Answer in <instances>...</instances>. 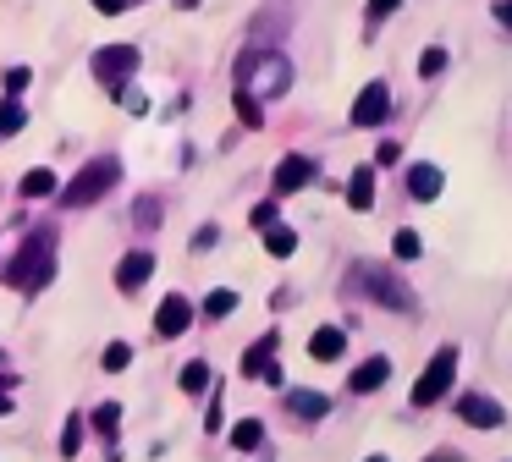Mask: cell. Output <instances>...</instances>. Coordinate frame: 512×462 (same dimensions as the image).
Here are the masks:
<instances>
[{"instance_id": "cell-1", "label": "cell", "mask_w": 512, "mask_h": 462, "mask_svg": "<svg viewBox=\"0 0 512 462\" xmlns=\"http://www.w3.org/2000/svg\"><path fill=\"white\" fill-rule=\"evenodd\" d=\"M6 286H17V292H45L50 275H56V231L50 226H34L23 237V248L12 253V264H6Z\"/></svg>"}, {"instance_id": "cell-2", "label": "cell", "mask_w": 512, "mask_h": 462, "mask_svg": "<svg viewBox=\"0 0 512 462\" xmlns=\"http://www.w3.org/2000/svg\"><path fill=\"white\" fill-rule=\"evenodd\" d=\"M237 88L248 99H281L292 88V61L281 50H248L237 61Z\"/></svg>"}, {"instance_id": "cell-3", "label": "cell", "mask_w": 512, "mask_h": 462, "mask_svg": "<svg viewBox=\"0 0 512 462\" xmlns=\"http://www.w3.org/2000/svg\"><path fill=\"white\" fill-rule=\"evenodd\" d=\"M122 182V165H116V154H105V160H89L83 165L78 176H72L67 187H61V209H89V204H100L105 193H111V187Z\"/></svg>"}, {"instance_id": "cell-4", "label": "cell", "mask_w": 512, "mask_h": 462, "mask_svg": "<svg viewBox=\"0 0 512 462\" xmlns=\"http://www.w3.org/2000/svg\"><path fill=\"white\" fill-rule=\"evenodd\" d=\"M353 281L364 286V292L375 297L380 308H391V314H408V308H413V292H408V286H402L397 275L386 270V264H358Z\"/></svg>"}, {"instance_id": "cell-5", "label": "cell", "mask_w": 512, "mask_h": 462, "mask_svg": "<svg viewBox=\"0 0 512 462\" xmlns=\"http://www.w3.org/2000/svg\"><path fill=\"white\" fill-rule=\"evenodd\" d=\"M452 380H457V347H435V358L424 363L419 385H413V402H419V407H435L446 391H452Z\"/></svg>"}, {"instance_id": "cell-6", "label": "cell", "mask_w": 512, "mask_h": 462, "mask_svg": "<svg viewBox=\"0 0 512 462\" xmlns=\"http://www.w3.org/2000/svg\"><path fill=\"white\" fill-rule=\"evenodd\" d=\"M138 44H105V50H94V77H100L105 88H122V83H133V72H138Z\"/></svg>"}, {"instance_id": "cell-7", "label": "cell", "mask_w": 512, "mask_h": 462, "mask_svg": "<svg viewBox=\"0 0 512 462\" xmlns=\"http://www.w3.org/2000/svg\"><path fill=\"white\" fill-rule=\"evenodd\" d=\"M457 418L474 424V429H501L507 424V407H501L496 396H485V391H468V396H457Z\"/></svg>"}, {"instance_id": "cell-8", "label": "cell", "mask_w": 512, "mask_h": 462, "mask_svg": "<svg viewBox=\"0 0 512 462\" xmlns=\"http://www.w3.org/2000/svg\"><path fill=\"white\" fill-rule=\"evenodd\" d=\"M391 116V88L386 83H364V94L353 99V127H380Z\"/></svg>"}, {"instance_id": "cell-9", "label": "cell", "mask_w": 512, "mask_h": 462, "mask_svg": "<svg viewBox=\"0 0 512 462\" xmlns=\"http://www.w3.org/2000/svg\"><path fill=\"white\" fill-rule=\"evenodd\" d=\"M188 325H193V303H188V297L171 292L166 303L155 308V336H166V341H171V336H182Z\"/></svg>"}, {"instance_id": "cell-10", "label": "cell", "mask_w": 512, "mask_h": 462, "mask_svg": "<svg viewBox=\"0 0 512 462\" xmlns=\"http://www.w3.org/2000/svg\"><path fill=\"white\" fill-rule=\"evenodd\" d=\"M314 176H320V171H314V165L303 160V154H287V160H281L276 171H270V182H276V198H281V193H298V187H309Z\"/></svg>"}, {"instance_id": "cell-11", "label": "cell", "mask_w": 512, "mask_h": 462, "mask_svg": "<svg viewBox=\"0 0 512 462\" xmlns=\"http://www.w3.org/2000/svg\"><path fill=\"white\" fill-rule=\"evenodd\" d=\"M402 182H408V193L419 198V204H430V198L446 187V176H441V165L419 160V165H408V171H402Z\"/></svg>"}, {"instance_id": "cell-12", "label": "cell", "mask_w": 512, "mask_h": 462, "mask_svg": "<svg viewBox=\"0 0 512 462\" xmlns=\"http://www.w3.org/2000/svg\"><path fill=\"white\" fill-rule=\"evenodd\" d=\"M149 275H155V253H127L122 264H116V286H122V292H138V286L149 281Z\"/></svg>"}, {"instance_id": "cell-13", "label": "cell", "mask_w": 512, "mask_h": 462, "mask_svg": "<svg viewBox=\"0 0 512 462\" xmlns=\"http://www.w3.org/2000/svg\"><path fill=\"white\" fill-rule=\"evenodd\" d=\"M386 380H391V363H386V358H369V363H358V369H353V380H347V391L369 396V391H380Z\"/></svg>"}, {"instance_id": "cell-14", "label": "cell", "mask_w": 512, "mask_h": 462, "mask_svg": "<svg viewBox=\"0 0 512 462\" xmlns=\"http://www.w3.org/2000/svg\"><path fill=\"white\" fill-rule=\"evenodd\" d=\"M276 347H281L276 336H259L254 347L243 352V374H259V380H265V374L276 369Z\"/></svg>"}, {"instance_id": "cell-15", "label": "cell", "mask_w": 512, "mask_h": 462, "mask_svg": "<svg viewBox=\"0 0 512 462\" xmlns=\"http://www.w3.org/2000/svg\"><path fill=\"white\" fill-rule=\"evenodd\" d=\"M309 352H314V358H320V363H336V358H342V352H347V336H342V330H336V325H320V330H314V336H309Z\"/></svg>"}, {"instance_id": "cell-16", "label": "cell", "mask_w": 512, "mask_h": 462, "mask_svg": "<svg viewBox=\"0 0 512 462\" xmlns=\"http://www.w3.org/2000/svg\"><path fill=\"white\" fill-rule=\"evenodd\" d=\"M287 407H292L298 418H309V424H314V418L331 413V396H325V391H303V385H298V391H287Z\"/></svg>"}, {"instance_id": "cell-17", "label": "cell", "mask_w": 512, "mask_h": 462, "mask_svg": "<svg viewBox=\"0 0 512 462\" xmlns=\"http://www.w3.org/2000/svg\"><path fill=\"white\" fill-rule=\"evenodd\" d=\"M259 237H265L270 259H292V253H298V231H292V226H281V220H270V226L259 231Z\"/></svg>"}, {"instance_id": "cell-18", "label": "cell", "mask_w": 512, "mask_h": 462, "mask_svg": "<svg viewBox=\"0 0 512 462\" xmlns=\"http://www.w3.org/2000/svg\"><path fill=\"white\" fill-rule=\"evenodd\" d=\"M347 204H353V209L375 204V171H369V165H358V171H353V182H347Z\"/></svg>"}, {"instance_id": "cell-19", "label": "cell", "mask_w": 512, "mask_h": 462, "mask_svg": "<svg viewBox=\"0 0 512 462\" xmlns=\"http://www.w3.org/2000/svg\"><path fill=\"white\" fill-rule=\"evenodd\" d=\"M259 440H265V424H259V418H237L232 424V446L237 451H259Z\"/></svg>"}, {"instance_id": "cell-20", "label": "cell", "mask_w": 512, "mask_h": 462, "mask_svg": "<svg viewBox=\"0 0 512 462\" xmlns=\"http://www.w3.org/2000/svg\"><path fill=\"white\" fill-rule=\"evenodd\" d=\"M17 193H23V198H50V193H56V171H45V165H39V171H28Z\"/></svg>"}, {"instance_id": "cell-21", "label": "cell", "mask_w": 512, "mask_h": 462, "mask_svg": "<svg viewBox=\"0 0 512 462\" xmlns=\"http://www.w3.org/2000/svg\"><path fill=\"white\" fill-rule=\"evenodd\" d=\"M23 127H28V110L17 105V99H6V110H0V132H6V138H17Z\"/></svg>"}, {"instance_id": "cell-22", "label": "cell", "mask_w": 512, "mask_h": 462, "mask_svg": "<svg viewBox=\"0 0 512 462\" xmlns=\"http://www.w3.org/2000/svg\"><path fill=\"white\" fill-rule=\"evenodd\" d=\"M232 105H237V116H243V127H259V121H265V110H259V99H248L243 88H232Z\"/></svg>"}, {"instance_id": "cell-23", "label": "cell", "mask_w": 512, "mask_h": 462, "mask_svg": "<svg viewBox=\"0 0 512 462\" xmlns=\"http://www.w3.org/2000/svg\"><path fill=\"white\" fill-rule=\"evenodd\" d=\"M237 308V292H226V286H215L210 297H204V314H215V319H226Z\"/></svg>"}, {"instance_id": "cell-24", "label": "cell", "mask_w": 512, "mask_h": 462, "mask_svg": "<svg viewBox=\"0 0 512 462\" xmlns=\"http://www.w3.org/2000/svg\"><path fill=\"white\" fill-rule=\"evenodd\" d=\"M441 72H446V50H441V44H430V50L419 55V77H441Z\"/></svg>"}, {"instance_id": "cell-25", "label": "cell", "mask_w": 512, "mask_h": 462, "mask_svg": "<svg viewBox=\"0 0 512 462\" xmlns=\"http://www.w3.org/2000/svg\"><path fill=\"white\" fill-rule=\"evenodd\" d=\"M391 253H397V259H419V231L402 226L397 237H391Z\"/></svg>"}, {"instance_id": "cell-26", "label": "cell", "mask_w": 512, "mask_h": 462, "mask_svg": "<svg viewBox=\"0 0 512 462\" xmlns=\"http://www.w3.org/2000/svg\"><path fill=\"white\" fill-rule=\"evenodd\" d=\"M127 363H133V347H127V341H111V347H105V369L122 374Z\"/></svg>"}, {"instance_id": "cell-27", "label": "cell", "mask_w": 512, "mask_h": 462, "mask_svg": "<svg viewBox=\"0 0 512 462\" xmlns=\"http://www.w3.org/2000/svg\"><path fill=\"white\" fill-rule=\"evenodd\" d=\"M78 446H83V418L72 413L67 418V435H61V457H78Z\"/></svg>"}, {"instance_id": "cell-28", "label": "cell", "mask_w": 512, "mask_h": 462, "mask_svg": "<svg viewBox=\"0 0 512 462\" xmlns=\"http://www.w3.org/2000/svg\"><path fill=\"white\" fill-rule=\"evenodd\" d=\"M116 94H122V105H127V110H133V116H144V110H149V94H144V88H133V83H122V88H116Z\"/></svg>"}, {"instance_id": "cell-29", "label": "cell", "mask_w": 512, "mask_h": 462, "mask_svg": "<svg viewBox=\"0 0 512 462\" xmlns=\"http://www.w3.org/2000/svg\"><path fill=\"white\" fill-rule=\"evenodd\" d=\"M116 418H122V407H116V402H105L100 413H94V429H100V435L111 440V435H116Z\"/></svg>"}, {"instance_id": "cell-30", "label": "cell", "mask_w": 512, "mask_h": 462, "mask_svg": "<svg viewBox=\"0 0 512 462\" xmlns=\"http://www.w3.org/2000/svg\"><path fill=\"white\" fill-rule=\"evenodd\" d=\"M204 385H210V369H204V363H188V369H182V391H204Z\"/></svg>"}, {"instance_id": "cell-31", "label": "cell", "mask_w": 512, "mask_h": 462, "mask_svg": "<svg viewBox=\"0 0 512 462\" xmlns=\"http://www.w3.org/2000/svg\"><path fill=\"white\" fill-rule=\"evenodd\" d=\"M133 220H138V226H160V204H155V198H138Z\"/></svg>"}, {"instance_id": "cell-32", "label": "cell", "mask_w": 512, "mask_h": 462, "mask_svg": "<svg viewBox=\"0 0 512 462\" xmlns=\"http://www.w3.org/2000/svg\"><path fill=\"white\" fill-rule=\"evenodd\" d=\"M28 83H34V72H28V66H12V72H6V94H12V99L23 94Z\"/></svg>"}, {"instance_id": "cell-33", "label": "cell", "mask_w": 512, "mask_h": 462, "mask_svg": "<svg viewBox=\"0 0 512 462\" xmlns=\"http://www.w3.org/2000/svg\"><path fill=\"white\" fill-rule=\"evenodd\" d=\"M375 160H380V165H397V160H402V149H397V143L386 138V143H380V149H375Z\"/></svg>"}, {"instance_id": "cell-34", "label": "cell", "mask_w": 512, "mask_h": 462, "mask_svg": "<svg viewBox=\"0 0 512 462\" xmlns=\"http://www.w3.org/2000/svg\"><path fill=\"white\" fill-rule=\"evenodd\" d=\"M397 6H402V0H369V17L380 22V17H391V11H397Z\"/></svg>"}, {"instance_id": "cell-35", "label": "cell", "mask_w": 512, "mask_h": 462, "mask_svg": "<svg viewBox=\"0 0 512 462\" xmlns=\"http://www.w3.org/2000/svg\"><path fill=\"white\" fill-rule=\"evenodd\" d=\"M270 220H276V204H259V209H254V226H259V231H265V226H270Z\"/></svg>"}, {"instance_id": "cell-36", "label": "cell", "mask_w": 512, "mask_h": 462, "mask_svg": "<svg viewBox=\"0 0 512 462\" xmlns=\"http://www.w3.org/2000/svg\"><path fill=\"white\" fill-rule=\"evenodd\" d=\"M496 22H501V28L512 33V0H496Z\"/></svg>"}, {"instance_id": "cell-37", "label": "cell", "mask_w": 512, "mask_h": 462, "mask_svg": "<svg viewBox=\"0 0 512 462\" xmlns=\"http://www.w3.org/2000/svg\"><path fill=\"white\" fill-rule=\"evenodd\" d=\"M94 11H105V17H116V11H127V0H94Z\"/></svg>"}, {"instance_id": "cell-38", "label": "cell", "mask_w": 512, "mask_h": 462, "mask_svg": "<svg viewBox=\"0 0 512 462\" xmlns=\"http://www.w3.org/2000/svg\"><path fill=\"white\" fill-rule=\"evenodd\" d=\"M0 413H12V385L0 380Z\"/></svg>"}, {"instance_id": "cell-39", "label": "cell", "mask_w": 512, "mask_h": 462, "mask_svg": "<svg viewBox=\"0 0 512 462\" xmlns=\"http://www.w3.org/2000/svg\"><path fill=\"white\" fill-rule=\"evenodd\" d=\"M430 462H457V457H452V451H441V457H430Z\"/></svg>"}, {"instance_id": "cell-40", "label": "cell", "mask_w": 512, "mask_h": 462, "mask_svg": "<svg viewBox=\"0 0 512 462\" xmlns=\"http://www.w3.org/2000/svg\"><path fill=\"white\" fill-rule=\"evenodd\" d=\"M177 6H182V11H193V6H199V0H177Z\"/></svg>"}, {"instance_id": "cell-41", "label": "cell", "mask_w": 512, "mask_h": 462, "mask_svg": "<svg viewBox=\"0 0 512 462\" xmlns=\"http://www.w3.org/2000/svg\"><path fill=\"white\" fill-rule=\"evenodd\" d=\"M364 462H386V457H364Z\"/></svg>"}, {"instance_id": "cell-42", "label": "cell", "mask_w": 512, "mask_h": 462, "mask_svg": "<svg viewBox=\"0 0 512 462\" xmlns=\"http://www.w3.org/2000/svg\"><path fill=\"white\" fill-rule=\"evenodd\" d=\"M127 6H133V0H127Z\"/></svg>"}]
</instances>
